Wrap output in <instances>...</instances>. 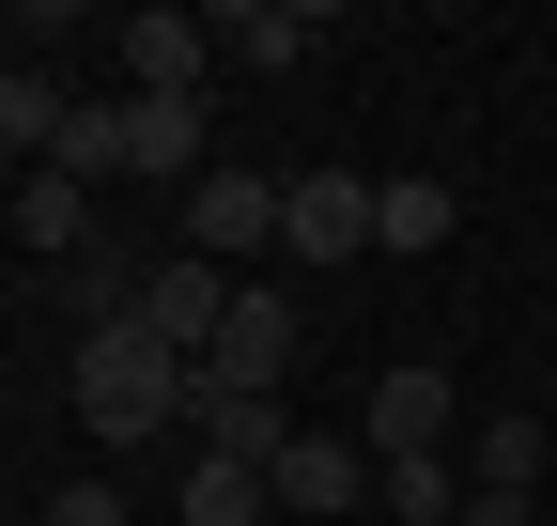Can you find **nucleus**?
<instances>
[{
    "instance_id": "obj_1",
    "label": "nucleus",
    "mask_w": 557,
    "mask_h": 526,
    "mask_svg": "<svg viewBox=\"0 0 557 526\" xmlns=\"http://www.w3.org/2000/svg\"><path fill=\"white\" fill-rule=\"evenodd\" d=\"M186 387H201V356H171L156 325H94L78 372H62V403H78L94 449H139V434H171V418H186Z\"/></svg>"
},
{
    "instance_id": "obj_2",
    "label": "nucleus",
    "mask_w": 557,
    "mask_h": 526,
    "mask_svg": "<svg viewBox=\"0 0 557 526\" xmlns=\"http://www.w3.org/2000/svg\"><path fill=\"white\" fill-rule=\"evenodd\" d=\"M357 434H372V465H403V449H449V434H465V387H449V356H403V372H372Z\"/></svg>"
},
{
    "instance_id": "obj_3",
    "label": "nucleus",
    "mask_w": 557,
    "mask_h": 526,
    "mask_svg": "<svg viewBox=\"0 0 557 526\" xmlns=\"http://www.w3.org/2000/svg\"><path fill=\"white\" fill-rule=\"evenodd\" d=\"M278 217H295V186H263V171H201V186H186V248H201V263L278 248Z\"/></svg>"
},
{
    "instance_id": "obj_4",
    "label": "nucleus",
    "mask_w": 557,
    "mask_h": 526,
    "mask_svg": "<svg viewBox=\"0 0 557 526\" xmlns=\"http://www.w3.org/2000/svg\"><path fill=\"white\" fill-rule=\"evenodd\" d=\"M278 186H295V217H278L295 263H357V248H372V202H387L372 171H278Z\"/></svg>"
},
{
    "instance_id": "obj_5",
    "label": "nucleus",
    "mask_w": 557,
    "mask_h": 526,
    "mask_svg": "<svg viewBox=\"0 0 557 526\" xmlns=\"http://www.w3.org/2000/svg\"><path fill=\"white\" fill-rule=\"evenodd\" d=\"M233 295H248L233 263H201V248H171V263H156V295H139V325H156L171 356H218V325H233Z\"/></svg>"
},
{
    "instance_id": "obj_6",
    "label": "nucleus",
    "mask_w": 557,
    "mask_h": 526,
    "mask_svg": "<svg viewBox=\"0 0 557 526\" xmlns=\"http://www.w3.org/2000/svg\"><path fill=\"white\" fill-rule=\"evenodd\" d=\"M186 434L218 449V465H263V480H278V449H295V418H278V387H218V372L186 387Z\"/></svg>"
},
{
    "instance_id": "obj_7",
    "label": "nucleus",
    "mask_w": 557,
    "mask_h": 526,
    "mask_svg": "<svg viewBox=\"0 0 557 526\" xmlns=\"http://www.w3.org/2000/svg\"><path fill=\"white\" fill-rule=\"evenodd\" d=\"M295 341H310V325H295V295H233V325H218V356H201V372H218V387H295Z\"/></svg>"
},
{
    "instance_id": "obj_8",
    "label": "nucleus",
    "mask_w": 557,
    "mask_h": 526,
    "mask_svg": "<svg viewBox=\"0 0 557 526\" xmlns=\"http://www.w3.org/2000/svg\"><path fill=\"white\" fill-rule=\"evenodd\" d=\"M278 511H372V434H295L278 449Z\"/></svg>"
},
{
    "instance_id": "obj_9",
    "label": "nucleus",
    "mask_w": 557,
    "mask_h": 526,
    "mask_svg": "<svg viewBox=\"0 0 557 526\" xmlns=\"http://www.w3.org/2000/svg\"><path fill=\"white\" fill-rule=\"evenodd\" d=\"M94 186L78 171H16V263H94Z\"/></svg>"
},
{
    "instance_id": "obj_10",
    "label": "nucleus",
    "mask_w": 557,
    "mask_h": 526,
    "mask_svg": "<svg viewBox=\"0 0 557 526\" xmlns=\"http://www.w3.org/2000/svg\"><path fill=\"white\" fill-rule=\"evenodd\" d=\"M124 62H139V93H201L218 16H171V0H139V16H124Z\"/></svg>"
},
{
    "instance_id": "obj_11",
    "label": "nucleus",
    "mask_w": 557,
    "mask_h": 526,
    "mask_svg": "<svg viewBox=\"0 0 557 526\" xmlns=\"http://www.w3.org/2000/svg\"><path fill=\"white\" fill-rule=\"evenodd\" d=\"M465 233V186H434V171H387V202H372V248L387 263H434Z\"/></svg>"
},
{
    "instance_id": "obj_12",
    "label": "nucleus",
    "mask_w": 557,
    "mask_h": 526,
    "mask_svg": "<svg viewBox=\"0 0 557 526\" xmlns=\"http://www.w3.org/2000/svg\"><path fill=\"white\" fill-rule=\"evenodd\" d=\"M124 171L201 186V93H124Z\"/></svg>"
},
{
    "instance_id": "obj_13",
    "label": "nucleus",
    "mask_w": 557,
    "mask_h": 526,
    "mask_svg": "<svg viewBox=\"0 0 557 526\" xmlns=\"http://www.w3.org/2000/svg\"><path fill=\"white\" fill-rule=\"evenodd\" d=\"M0 140H16V171H47L62 140H78V93H62L47 62H16V78H0Z\"/></svg>"
},
{
    "instance_id": "obj_14",
    "label": "nucleus",
    "mask_w": 557,
    "mask_h": 526,
    "mask_svg": "<svg viewBox=\"0 0 557 526\" xmlns=\"http://www.w3.org/2000/svg\"><path fill=\"white\" fill-rule=\"evenodd\" d=\"M218 47H233V62H263V78H295V62L325 47V16H310V0H233Z\"/></svg>"
},
{
    "instance_id": "obj_15",
    "label": "nucleus",
    "mask_w": 557,
    "mask_h": 526,
    "mask_svg": "<svg viewBox=\"0 0 557 526\" xmlns=\"http://www.w3.org/2000/svg\"><path fill=\"white\" fill-rule=\"evenodd\" d=\"M372 511L387 526H465V465L449 449H403V465H372Z\"/></svg>"
},
{
    "instance_id": "obj_16",
    "label": "nucleus",
    "mask_w": 557,
    "mask_h": 526,
    "mask_svg": "<svg viewBox=\"0 0 557 526\" xmlns=\"http://www.w3.org/2000/svg\"><path fill=\"white\" fill-rule=\"evenodd\" d=\"M465 496H542V418H480L465 434Z\"/></svg>"
},
{
    "instance_id": "obj_17",
    "label": "nucleus",
    "mask_w": 557,
    "mask_h": 526,
    "mask_svg": "<svg viewBox=\"0 0 557 526\" xmlns=\"http://www.w3.org/2000/svg\"><path fill=\"white\" fill-rule=\"evenodd\" d=\"M171 511H186V526H263V511H278V480H263V465H218V449H201Z\"/></svg>"
},
{
    "instance_id": "obj_18",
    "label": "nucleus",
    "mask_w": 557,
    "mask_h": 526,
    "mask_svg": "<svg viewBox=\"0 0 557 526\" xmlns=\"http://www.w3.org/2000/svg\"><path fill=\"white\" fill-rule=\"evenodd\" d=\"M47 171H78V186H109V171H124V93H109V109H78V140H62Z\"/></svg>"
},
{
    "instance_id": "obj_19",
    "label": "nucleus",
    "mask_w": 557,
    "mask_h": 526,
    "mask_svg": "<svg viewBox=\"0 0 557 526\" xmlns=\"http://www.w3.org/2000/svg\"><path fill=\"white\" fill-rule=\"evenodd\" d=\"M47 526H139V511H124L109 480H62V496H47Z\"/></svg>"
},
{
    "instance_id": "obj_20",
    "label": "nucleus",
    "mask_w": 557,
    "mask_h": 526,
    "mask_svg": "<svg viewBox=\"0 0 557 526\" xmlns=\"http://www.w3.org/2000/svg\"><path fill=\"white\" fill-rule=\"evenodd\" d=\"M465 526H527V496H465Z\"/></svg>"
}]
</instances>
